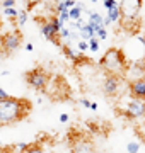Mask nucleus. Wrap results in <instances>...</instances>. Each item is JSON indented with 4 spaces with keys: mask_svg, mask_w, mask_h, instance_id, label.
<instances>
[{
    "mask_svg": "<svg viewBox=\"0 0 145 153\" xmlns=\"http://www.w3.org/2000/svg\"><path fill=\"white\" fill-rule=\"evenodd\" d=\"M31 102L28 99H19V97H7L0 100V126L14 124L28 117L31 112Z\"/></svg>",
    "mask_w": 145,
    "mask_h": 153,
    "instance_id": "f257e3e1",
    "label": "nucleus"
},
{
    "mask_svg": "<svg viewBox=\"0 0 145 153\" xmlns=\"http://www.w3.org/2000/svg\"><path fill=\"white\" fill-rule=\"evenodd\" d=\"M99 66L106 71L108 75H116L120 78H125L128 73V60L123 53V49L120 48H109L106 49V53L101 56Z\"/></svg>",
    "mask_w": 145,
    "mask_h": 153,
    "instance_id": "f03ea898",
    "label": "nucleus"
},
{
    "mask_svg": "<svg viewBox=\"0 0 145 153\" xmlns=\"http://www.w3.org/2000/svg\"><path fill=\"white\" fill-rule=\"evenodd\" d=\"M120 10L121 19L126 24H133L138 21L140 10H142V0H120Z\"/></svg>",
    "mask_w": 145,
    "mask_h": 153,
    "instance_id": "7ed1b4c3",
    "label": "nucleus"
},
{
    "mask_svg": "<svg viewBox=\"0 0 145 153\" xmlns=\"http://www.w3.org/2000/svg\"><path fill=\"white\" fill-rule=\"evenodd\" d=\"M24 78H26V83L34 90H46V85L50 82L48 71L45 68H41V66H36L33 70H29Z\"/></svg>",
    "mask_w": 145,
    "mask_h": 153,
    "instance_id": "20e7f679",
    "label": "nucleus"
},
{
    "mask_svg": "<svg viewBox=\"0 0 145 153\" xmlns=\"http://www.w3.org/2000/svg\"><path fill=\"white\" fill-rule=\"evenodd\" d=\"M121 114L130 121H144L145 119V100L137 97H130L126 100L125 109L121 111Z\"/></svg>",
    "mask_w": 145,
    "mask_h": 153,
    "instance_id": "39448f33",
    "label": "nucleus"
},
{
    "mask_svg": "<svg viewBox=\"0 0 145 153\" xmlns=\"http://www.w3.org/2000/svg\"><path fill=\"white\" fill-rule=\"evenodd\" d=\"M21 43H22V36L19 31H9V33H4L0 36V48L4 49L5 55L16 53L21 48Z\"/></svg>",
    "mask_w": 145,
    "mask_h": 153,
    "instance_id": "423d86ee",
    "label": "nucleus"
},
{
    "mask_svg": "<svg viewBox=\"0 0 145 153\" xmlns=\"http://www.w3.org/2000/svg\"><path fill=\"white\" fill-rule=\"evenodd\" d=\"M121 80L123 78H120V76H116V75H106V78L102 80V92H104V95H108V97L118 95Z\"/></svg>",
    "mask_w": 145,
    "mask_h": 153,
    "instance_id": "0eeeda50",
    "label": "nucleus"
},
{
    "mask_svg": "<svg viewBox=\"0 0 145 153\" xmlns=\"http://www.w3.org/2000/svg\"><path fill=\"white\" fill-rule=\"evenodd\" d=\"M128 94L132 95V97L144 99L145 100V78L128 80Z\"/></svg>",
    "mask_w": 145,
    "mask_h": 153,
    "instance_id": "6e6552de",
    "label": "nucleus"
},
{
    "mask_svg": "<svg viewBox=\"0 0 145 153\" xmlns=\"http://www.w3.org/2000/svg\"><path fill=\"white\" fill-rule=\"evenodd\" d=\"M41 33H43V36H45L48 41H53L55 44H58V46H61L60 43V36H58V31L55 29V26L51 24V21L48 19V21H43L41 22Z\"/></svg>",
    "mask_w": 145,
    "mask_h": 153,
    "instance_id": "1a4fd4ad",
    "label": "nucleus"
},
{
    "mask_svg": "<svg viewBox=\"0 0 145 153\" xmlns=\"http://www.w3.org/2000/svg\"><path fill=\"white\" fill-rule=\"evenodd\" d=\"M72 153H94V145L89 140L77 138L75 141H72Z\"/></svg>",
    "mask_w": 145,
    "mask_h": 153,
    "instance_id": "9d476101",
    "label": "nucleus"
},
{
    "mask_svg": "<svg viewBox=\"0 0 145 153\" xmlns=\"http://www.w3.org/2000/svg\"><path fill=\"white\" fill-rule=\"evenodd\" d=\"M61 51H63V55L67 56L70 61H73V65H80V63H87V58L82 55H78L77 51H73V48L70 46L68 43L61 44Z\"/></svg>",
    "mask_w": 145,
    "mask_h": 153,
    "instance_id": "9b49d317",
    "label": "nucleus"
},
{
    "mask_svg": "<svg viewBox=\"0 0 145 153\" xmlns=\"http://www.w3.org/2000/svg\"><path fill=\"white\" fill-rule=\"evenodd\" d=\"M89 24H92L96 29H99L104 26V17L101 16L99 12H90L89 14Z\"/></svg>",
    "mask_w": 145,
    "mask_h": 153,
    "instance_id": "f8f14e48",
    "label": "nucleus"
},
{
    "mask_svg": "<svg viewBox=\"0 0 145 153\" xmlns=\"http://www.w3.org/2000/svg\"><path fill=\"white\" fill-rule=\"evenodd\" d=\"M82 4H77V5H73L68 9V14H70V21L75 22V21H80V16H82Z\"/></svg>",
    "mask_w": 145,
    "mask_h": 153,
    "instance_id": "ddd939ff",
    "label": "nucleus"
},
{
    "mask_svg": "<svg viewBox=\"0 0 145 153\" xmlns=\"http://www.w3.org/2000/svg\"><path fill=\"white\" fill-rule=\"evenodd\" d=\"M120 17H121V10H120V5L113 7V9H109V10H108V19H109L111 22L120 21Z\"/></svg>",
    "mask_w": 145,
    "mask_h": 153,
    "instance_id": "4468645a",
    "label": "nucleus"
},
{
    "mask_svg": "<svg viewBox=\"0 0 145 153\" xmlns=\"http://www.w3.org/2000/svg\"><path fill=\"white\" fill-rule=\"evenodd\" d=\"M22 153H45V150H43V146H41V145L33 143V145H29V146L26 148Z\"/></svg>",
    "mask_w": 145,
    "mask_h": 153,
    "instance_id": "2eb2a0df",
    "label": "nucleus"
},
{
    "mask_svg": "<svg viewBox=\"0 0 145 153\" xmlns=\"http://www.w3.org/2000/svg\"><path fill=\"white\" fill-rule=\"evenodd\" d=\"M135 134H137V136L145 143V119L142 121V124H138L137 128H135Z\"/></svg>",
    "mask_w": 145,
    "mask_h": 153,
    "instance_id": "dca6fc26",
    "label": "nucleus"
},
{
    "mask_svg": "<svg viewBox=\"0 0 145 153\" xmlns=\"http://www.w3.org/2000/svg\"><path fill=\"white\" fill-rule=\"evenodd\" d=\"M78 104L85 107V109H90V111H97V104L96 102H89L87 99H78Z\"/></svg>",
    "mask_w": 145,
    "mask_h": 153,
    "instance_id": "f3484780",
    "label": "nucleus"
},
{
    "mask_svg": "<svg viewBox=\"0 0 145 153\" xmlns=\"http://www.w3.org/2000/svg\"><path fill=\"white\" fill-rule=\"evenodd\" d=\"M138 150H140L138 141H130L128 145H126V152L128 153H138Z\"/></svg>",
    "mask_w": 145,
    "mask_h": 153,
    "instance_id": "a211bd4d",
    "label": "nucleus"
},
{
    "mask_svg": "<svg viewBox=\"0 0 145 153\" xmlns=\"http://www.w3.org/2000/svg\"><path fill=\"white\" fill-rule=\"evenodd\" d=\"M89 49L92 51V53H96V51L99 49V38H97V36H94L92 39H89Z\"/></svg>",
    "mask_w": 145,
    "mask_h": 153,
    "instance_id": "6ab92c4d",
    "label": "nucleus"
},
{
    "mask_svg": "<svg viewBox=\"0 0 145 153\" xmlns=\"http://www.w3.org/2000/svg\"><path fill=\"white\" fill-rule=\"evenodd\" d=\"M16 19H17V26H24L26 21H28V12H26V10L19 12V16H17Z\"/></svg>",
    "mask_w": 145,
    "mask_h": 153,
    "instance_id": "aec40b11",
    "label": "nucleus"
},
{
    "mask_svg": "<svg viewBox=\"0 0 145 153\" xmlns=\"http://www.w3.org/2000/svg\"><path fill=\"white\" fill-rule=\"evenodd\" d=\"M4 14H5V17H10V19H16V17L19 16V12H17L14 7H7V9H4Z\"/></svg>",
    "mask_w": 145,
    "mask_h": 153,
    "instance_id": "412c9836",
    "label": "nucleus"
},
{
    "mask_svg": "<svg viewBox=\"0 0 145 153\" xmlns=\"http://www.w3.org/2000/svg\"><path fill=\"white\" fill-rule=\"evenodd\" d=\"M96 36L99 39H106L108 38V31H106V26H102V27L97 29V33H96Z\"/></svg>",
    "mask_w": 145,
    "mask_h": 153,
    "instance_id": "4be33fe9",
    "label": "nucleus"
},
{
    "mask_svg": "<svg viewBox=\"0 0 145 153\" xmlns=\"http://www.w3.org/2000/svg\"><path fill=\"white\" fill-rule=\"evenodd\" d=\"M102 4H104V7H106V10H109V9H113V7L120 5L116 0H102Z\"/></svg>",
    "mask_w": 145,
    "mask_h": 153,
    "instance_id": "5701e85b",
    "label": "nucleus"
},
{
    "mask_svg": "<svg viewBox=\"0 0 145 153\" xmlns=\"http://www.w3.org/2000/svg\"><path fill=\"white\" fill-rule=\"evenodd\" d=\"M58 36H60L61 39H67V41H68V39H70V29L63 27V29L60 31V33H58Z\"/></svg>",
    "mask_w": 145,
    "mask_h": 153,
    "instance_id": "b1692460",
    "label": "nucleus"
},
{
    "mask_svg": "<svg viewBox=\"0 0 145 153\" xmlns=\"http://www.w3.org/2000/svg\"><path fill=\"white\" fill-rule=\"evenodd\" d=\"M87 49H89V41L80 39V41H78V51H87Z\"/></svg>",
    "mask_w": 145,
    "mask_h": 153,
    "instance_id": "393cba45",
    "label": "nucleus"
},
{
    "mask_svg": "<svg viewBox=\"0 0 145 153\" xmlns=\"http://www.w3.org/2000/svg\"><path fill=\"white\" fill-rule=\"evenodd\" d=\"M58 17H60V21L63 22V24L70 21V14H68V10H63V12H60V14H58Z\"/></svg>",
    "mask_w": 145,
    "mask_h": 153,
    "instance_id": "a878e982",
    "label": "nucleus"
},
{
    "mask_svg": "<svg viewBox=\"0 0 145 153\" xmlns=\"http://www.w3.org/2000/svg\"><path fill=\"white\" fill-rule=\"evenodd\" d=\"M16 5V0H2V7L7 9V7H14Z\"/></svg>",
    "mask_w": 145,
    "mask_h": 153,
    "instance_id": "bb28decb",
    "label": "nucleus"
},
{
    "mask_svg": "<svg viewBox=\"0 0 145 153\" xmlns=\"http://www.w3.org/2000/svg\"><path fill=\"white\" fill-rule=\"evenodd\" d=\"M7 97H10V95H9V94H7L4 88L0 87V100H4V99H7Z\"/></svg>",
    "mask_w": 145,
    "mask_h": 153,
    "instance_id": "cd10ccee",
    "label": "nucleus"
},
{
    "mask_svg": "<svg viewBox=\"0 0 145 153\" xmlns=\"http://www.w3.org/2000/svg\"><path fill=\"white\" fill-rule=\"evenodd\" d=\"M68 121V114H61L60 116V123H67Z\"/></svg>",
    "mask_w": 145,
    "mask_h": 153,
    "instance_id": "c85d7f7f",
    "label": "nucleus"
},
{
    "mask_svg": "<svg viewBox=\"0 0 145 153\" xmlns=\"http://www.w3.org/2000/svg\"><path fill=\"white\" fill-rule=\"evenodd\" d=\"M2 153H21V152H14L12 148H5V150H4Z\"/></svg>",
    "mask_w": 145,
    "mask_h": 153,
    "instance_id": "c756f323",
    "label": "nucleus"
},
{
    "mask_svg": "<svg viewBox=\"0 0 145 153\" xmlns=\"http://www.w3.org/2000/svg\"><path fill=\"white\" fill-rule=\"evenodd\" d=\"M33 49H34V46H33L31 43H28V44H26V51H33Z\"/></svg>",
    "mask_w": 145,
    "mask_h": 153,
    "instance_id": "7c9ffc66",
    "label": "nucleus"
},
{
    "mask_svg": "<svg viewBox=\"0 0 145 153\" xmlns=\"http://www.w3.org/2000/svg\"><path fill=\"white\" fill-rule=\"evenodd\" d=\"M90 2H97V0H90Z\"/></svg>",
    "mask_w": 145,
    "mask_h": 153,
    "instance_id": "2f4dec72",
    "label": "nucleus"
},
{
    "mask_svg": "<svg viewBox=\"0 0 145 153\" xmlns=\"http://www.w3.org/2000/svg\"><path fill=\"white\" fill-rule=\"evenodd\" d=\"M55 2H60V0H55Z\"/></svg>",
    "mask_w": 145,
    "mask_h": 153,
    "instance_id": "473e14b6",
    "label": "nucleus"
}]
</instances>
